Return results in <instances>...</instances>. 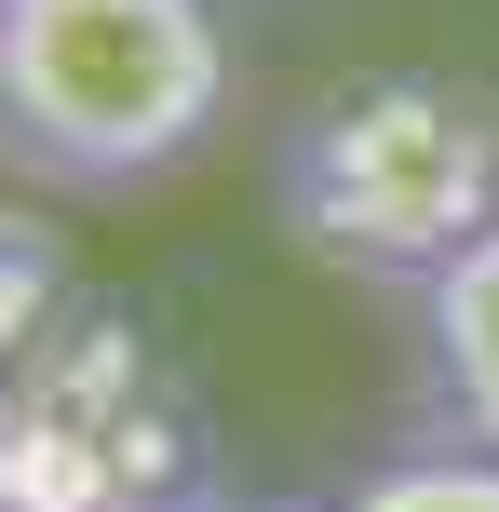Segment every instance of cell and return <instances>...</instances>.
Here are the masks:
<instances>
[{
	"label": "cell",
	"instance_id": "obj_1",
	"mask_svg": "<svg viewBox=\"0 0 499 512\" xmlns=\"http://www.w3.org/2000/svg\"><path fill=\"white\" fill-rule=\"evenodd\" d=\"M230 122L216 0H0V176L122 203Z\"/></svg>",
	"mask_w": 499,
	"mask_h": 512
},
{
	"label": "cell",
	"instance_id": "obj_2",
	"mask_svg": "<svg viewBox=\"0 0 499 512\" xmlns=\"http://www.w3.org/2000/svg\"><path fill=\"white\" fill-rule=\"evenodd\" d=\"M270 203L324 270H378L419 297L459 243L499 230V95L446 68H378L338 81L270 162Z\"/></svg>",
	"mask_w": 499,
	"mask_h": 512
},
{
	"label": "cell",
	"instance_id": "obj_3",
	"mask_svg": "<svg viewBox=\"0 0 499 512\" xmlns=\"http://www.w3.org/2000/svg\"><path fill=\"white\" fill-rule=\"evenodd\" d=\"M405 310H419L432 445H473V459H499V230H486V243H459Z\"/></svg>",
	"mask_w": 499,
	"mask_h": 512
},
{
	"label": "cell",
	"instance_id": "obj_4",
	"mask_svg": "<svg viewBox=\"0 0 499 512\" xmlns=\"http://www.w3.org/2000/svg\"><path fill=\"white\" fill-rule=\"evenodd\" d=\"M338 512H499V459H473V445H405Z\"/></svg>",
	"mask_w": 499,
	"mask_h": 512
},
{
	"label": "cell",
	"instance_id": "obj_5",
	"mask_svg": "<svg viewBox=\"0 0 499 512\" xmlns=\"http://www.w3.org/2000/svg\"><path fill=\"white\" fill-rule=\"evenodd\" d=\"M162 512H270V499H216V486H189V499H162Z\"/></svg>",
	"mask_w": 499,
	"mask_h": 512
}]
</instances>
